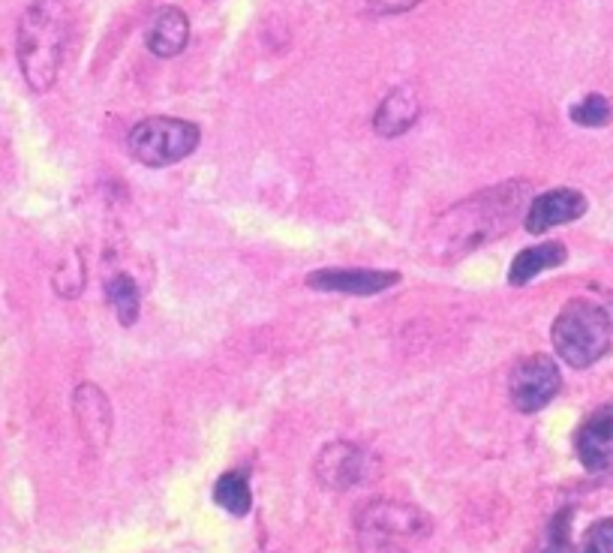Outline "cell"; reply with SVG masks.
<instances>
[{"mask_svg":"<svg viewBox=\"0 0 613 553\" xmlns=\"http://www.w3.org/2000/svg\"><path fill=\"white\" fill-rule=\"evenodd\" d=\"M574 451L589 472L613 469V403L595 409L574 436Z\"/></svg>","mask_w":613,"mask_h":553,"instance_id":"obj_10","label":"cell"},{"mask_svg":"<svg viewBox=\"0 0 613 553\" xmlns=\"http://www.w3.org/2000/svg\"><path fill=\"white\" fill-rule=\"evenodd\" d=\"M421 0H367V7L379 16H391V13H406L412 7H418Z\"/></svg>","mask_w":613,"mask_h":553,"instance_id":"obj_21","label":"cell"},{"mask_svg":"<svg viewBox=\"0 0 613 553\" xmlns=\"http://www.w3.org/2000/svg\"><path fill=\"white\" fill-rule=\"evenodd\" d=\"M568 118H571L577 127L598 130V127H607V124H610L613 109H610V100H607V97L589 94V97H583L580 103H574V106L568 109Z\"/></svg>","mask_w":613,"mask_h":553,"instance_id":"obj_18","label":"cell"},{"mask_svg":"<svg viewBox=\"0 0 613 553\" xmlns=\"http://www.w3.org/2000/svg\"><path fill=\"white\" fill-rule=\"evenodd\" d=\"M52 286H55V292H58L61 298H67V301H73V298L82 295V289H85V259H82L79 250H70V253L64 256V262L58 265V271H55V277H52Z\"/></svg>","mask_w":613,"mask_h":553,"instance_id":"obj_17","label":"cell"},{"mask_svg":"<svg viewBox=\"0 0 613 553\" xmlns=\"http://www.w3.org/2000/svg\"><path fill=\"white\" fill-rule=\"evenodd\" d=\"M313 469H316V478H319L322 487H328V490H349L364 475V451L358 445L346 442V439L328 442L319 451Z\"/></svg>","mask_w":613,"mask_h":553,"instance_id":"obj_11","label":"cell"},{"mask_svg":"<svg viewBox=\"0 0 613 553\" xmlns=\"http://www.w3.org/2000/svg\"><path fill=\"white\" fill-rule=\"evenodd\" d=\"M199 139H202V133L193 121L157 115V118L139 121L130 130L127 148H130L136 163H142L148 169H166V166L187 160L199 148Z\"/></svg>","mask_w":613,"mask_h":553,"instance_id":"obj_4","label":"cell"},{"mask_svg":"<svg viewBox=\"0 0 613 553\" xmlns=\"http://www.w3.org/2000/svg\"><path fill=\"white\" fill-rule=\"evenodd\" d=\"M106 298L118 316V322L124 328L136 325L139 322V313H142V292H139V283L124 274V271H115L106 277Z\"/></svg>","mask_w":613,"mask_h":553,"instance_id":"obj_15","label":"cell"},{"mask_svg":"<svg viewBox=\"0 0 613 553\" xmlns=\"http://www.w3.org/2000/svg\"><path fill=\"white\" fill-rule=\"evenodd\" d=\"M400 283L397 271L379 268H319L307 277V286L316 292H340V295H379Z\"/></svg>","mask_w":613,"mask_h":553,"instance_id":"obj_8","label":"cell"},{"mask_svg":"<svg viewBox=\"0 0 613 553\" xmlns=\"http://www.w3.org/2000/svg\"><path fill=\"white\" fill-rule=\"evenodd\" d=\"M586 196L571 190V187H556V190H547L541 196H532L529 208H526V217H523V226L529 235H544L547 229L553 226H565V223H574L586 214Z\"/></svg>","mask_w":613,"mask_h":553,"instance_id":"obj_9","label":"cell"},{"mask_svg":"<svg viewBox=\"0 0 613 553\" xmlns=\"http://www.w3.org/2000/svg\"><path fill=\"white\" fill-rule=\"evenodd\" d=\"M610 340H613L610 313L589 298H571L556 313L550 328V343L556 355L574 370L592 367L607 352Z\"/></svg>","mask_w":613,"mask_h":553,"instance_id":"obj_3","label":"cell"},{"mask_svg":"<svg viewBox=\"0 0 613 553\" xmlns=\"http://www.w3.org/2000/svg\"><path fill=\"white\" fill-rule=\"evenodd\" d=\"M580 553H613V517L595 520L583 535Z\"/></svg>","mask_w":613,"mask_h":553,"instance_id":"obj_19","label":"cell"},{"mask_svg":"<svg viewBox=\"0 0 613 553\" xmlns=\"http://www.w3.org/2000/svg\"><path fill=\"white\" fill-rule=\"evenodd\" d=\"M418 115H421V100H418L415 88L400 85V88L388 91L385 100L379 103V109L373 115V133L382 139H397L415 127Z\"/></svg>","mask_w":613,"mask_h":553,"instance_id":"obj_12","label":"cell"},{"mask_svg":"<svg viewBox=\"0 0 613 553\" xmlns=\"http://www.w3.org/2000/svg\"><path fill=\"white\" fill-rule=\"evenodd\" d=\"M67 40L64 0H34L25 10L16 34V55L22 76L34 94H49L58 82Z\"/></svg>","mask_w":613,"mask_h":553,"instance_id":"obj_2","label":"cell"},{"mask_svg":"<svg viewBox=\"0 0 613 553\" xmlns=\"http://www.w3.org/2000/svg\"><path fill=\"white\" fill-rule=\"evenodd\" d=\"M562 388L559 367L550 355H526L508 373V397L517 412H541Z\"/></svg>","mask_w":613,"mask_h":553,"instance_id":"obj_5","label":"cell"},{"mask_svg":"<svg viewBox=\"0 0 613 553\" xmlns=\"http://www.w3.org/2000/svg\"><path fill=\"white\" fill-rule=\"evenodd\" d=\"M541 553H568V544H559V541H550Z\"/></svg>","mask_w":613,"mask_h":553,"instance_id":"obj_22","label":"cell"},{"mask_svg":"<svg viewBox=\"0 0 613 553\" xmlns=\"http://www.w3.org/2000/svg\"><path fill=\"white\" fill-rule=\"evenodd\" d=\"M358 550L361 553H409L400 538H391L373 529H358Z\"/></svg>","mask_w":613,"mask_h":553,"instance_id":"obj_20","label":"cell"},{"mask_svg":"<svg viewBox=\"0 0 613 553\" xmlns=\"http://www.w3.org/2000/svg\"><path fill=\"white\" fill-rule=\"evenodd\" d=\"M565 259H568V250H565V244H559V241H547V244L526 247V250H520V253L514 256V262H511V268H508V283H511V286H526V283H532L538 274L565 265Z\"/></svg>","mask_w":613,"mask_h":553,"instance_id":"obj_14","label":"cell"},{"mask_svg":"<svg viewBox=\"0 0 613 553\" xmlns=\"http://www.w3.org/2000/svg\"><path fill=\"white\" fill-rule=\"evenodd\" d=\"M358 529H373L400 541H421L433 532V520L409 502H394V499H376L367 502L358 517H355Z\"/></svg>","mask_w":613,"mask_h":553,"instance_id":"obj_6","label":"cell"},{"mask_svg":"<svg viewBox=\"0 0 613 553\" xmlns=\"http://www.w3.org/2000/svg\"><path fill=\"white\" fill-rule=\"evenodd\" d=\"M73 412H76V424H79L85 445L97 454L106 451V445L112 442V430H115V412H112L106 391L94 382H82L73 394Z\"/></svg>","mask_w":613,"mask_h":553,"instance_id":"obj_7","label":"cell"},{"mask_svg":"<svg viewBox=\"0 0 613 553\" xmlns=\"http://www.w3.org/2000/svg\"><path fill=\"white\" fill-rule=\"evenodd\" d=\"M532 202V184L526 178H511L505 184L478 190L442 211L424 235L421 256L436 265H454L469 253L487 247L490 241L511 232Z\"/></svg>","mask_w":613,"mask_h":553,"instance_id":"obj_1","label":"cell"},{"mask_svg":"<svg viewBox=\"0 0 613 553\" xmlns=\"http://www.w3.org/2000/svg\"><path fill=\"white\" fill-rule=\"evenodd\" d=\"M148 52L157 58H178L190 43V19L178 7H163L148 25L145 34Z\"/></svg>","mask_w":613,"mask_h":553,"instance_id":"obj_13","label":"cell"},{"mask_svg":"<svg viewBox=\"0 0 613 553\" xmlns=\"http://www.w3.org/2000/svg\"><path fill=\"white\" fill-rule=\"evenodd\" d=\"M214 502H217L223 511L235 514V517H247L250 508H253V493H250L247 478H244L241 472H226V475H220L217 484H214Z\"/></svg>","mask_w":613,"mask_h":553,"instance_id":"obj_16","label":"cell"}]
</instances>
